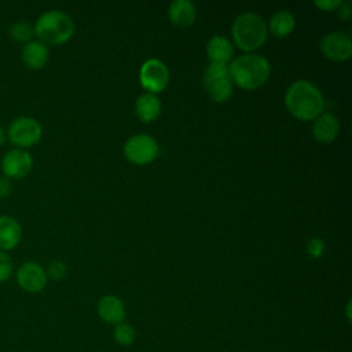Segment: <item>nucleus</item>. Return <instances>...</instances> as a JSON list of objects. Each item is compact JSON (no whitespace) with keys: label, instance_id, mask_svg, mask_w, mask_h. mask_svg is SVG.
<instances>
[{"label":"nucleus","instance_id":"obj_23","mask_svg":"<svg viewBox=\"0 0 352 352\" xmlns=\"http://www.w3.org/2000/svg\"><path fill=\"white\" fill-rule=\"evenodd\" d=\"M15 272L12 257L7 252L0 250V283L7 282Z\"/></svg>","mask_w":352,"mask_h":352},{"label":"nucleus","instance_id":"obj_22","mask_svg":"<svg viewBox=\"0 0 352 352\" xmlns=\"http://www.w3.org/2000/svg\"><path fill=\"white\" fill-rule=\"evenodd\" d=\"M67 265L62 260H52L45 268L47 278L52 280H63L67 276Z\"/></svg>","mask_w":352,"mask_h":352},{"label":"nucleus","instance_id":"obj_9","mask_svg":"<svg viewBox=\"0 0 352 352\" xmlns=\"http://www.w3.org/2000/svg\"><path fill=\"white\" fill-rule=\"evenodd\" d=\"M140 85L150 94H158L164 91L169 82V70L166 65L155 58L143 62L139 70Z\"/></svg>","mask_w":352,"mask_h":352},{"label":"nucleus","instance_id":"obj_29","mask_svg":"<svg viewBox=\"0 0 352 352\" xmlns=\"http://www.w3.org/2000/svg\"><path fill=\"white\" fill-rule=\"evenodd\" d=\"M349 309H351V301H348V304H346V316H348V320H351V314H349Z\"/></svg>","mask_w":352,"mask_h":352},{"label":"nucleus","instance_id":"obj_20","mask_svg":"<svg viewBox=\"0 0 352 352\" xmlns=\"http://www.w3.org/2000/svg\"><path fill=\"white\" fill-rule=\"evenodd\" d=\"M8 37L18 44H26L34 37V28L26 19H18L12 22L8 28Z\"/></svg>","mask_w":352,"mask_h":352},{"label":"nucleus","instance_id":"obj_16","mask_svg":"<svg viewBox=\"0 0 352 352\" xmlns=\"http://www.w3.org/2000/svg\"><path fill=\"white\" fill-rule=\"evenodd\" d=\"M170 22L180 28L191 26L197 18V8L190 0H173L168 7Z\"/></svg>","mask_w":352,"mask_h":352},{"label":"nucleus","instance_id":"obj_11","mask_svg":"<svg viewBox=\"0 0 352 352\" xmlns=\"http://www.w3.org/2000/svg\"><path fill=\"white\" fill-rule=\"evenodd\" d=\"M319 48L327 59L334 62H342L349 59L352 55V40L346 33L341 30H334L326 33L320 38Z\"/></svg>","mask_w":352,"mask_h":352},{"label":"nucleus","instance_id":"obj_4","mask_svg":"<svg viewBox=\"0 0 352 352\" xmlns=\"http://www.w3.org/2000/svg\"><path fill=\"white\" fill-rule=\"evenodd\" d=\"M234 44L246 52L260 48L268 36L264 19L256 12H243L235 18L231 26Z\"/></svg>","mask_w":352,"mask_h":352},{"label":"nucleus","instance_id":"obj_6","mask_svg":"<svg viewBox=\"0 0 352 352\" xmlns=\"http://www.w3.org/2000/svg\"><path fill=\"white\" fill-rule=\"evenodd\" d=\"M202 82L206 94L216 103H224L232 95V81L227 65L209 63L204 70Z\"/></svg>","mask_w":352,"mask_h":352},{"label":"nucleus","instance_id":"obj_5","mask_svg":"<svg viewBox=\"0 0 352 352\" xmlns=\"http://www.w3.org/2000/svg\"><path fill=\"white\" fill-rule=\"evenodd\" d=\"M7 142L15 148L28 150L36 146L43 138V126L40 121L30 116H19L14 118L6 129Z\"/></svg>","mask_w":352,"mask_h":352},{"label":"nucleus","instance_id":"obj_26","mask_svg":"<svg viewBox=\"0 0 352 352\" xmlns=\"http://www.w3.org/2000/svg\"><path fill=\"white\" fill-rule=\"evenodd\" d=\"M342 0H315L314 4L323 11H336Z\"/></svg>","mask_w":352,"mask_h":352},{"label":"nucleus","instance_id":"obj_13","mask_svg":"<svg viewBox=\"0 0 352 352\" xmlns=\"http://www.w3.org/2000/svg\"><path fill=\"white\" fill-rule=\"evenodd\" d=\"M22 239L21 223L10 214H0V250L10 252L15 249Z\"/></svg>","mask_w":352,"mask_h":352},{"label":"nucleus","instance_id":"obj_27","mask_svg":"<svg viewBox=\"0 0 352 352\" xmlns=\"http://www.w3.org/2000/svg\"><path fill=\"white\" fill-rule=\"evenodd\" d=\"M336 11L341 19H349L352 16V3L348 0H342Z\"/></svg>","mask_w":352,"mask_h":352},{"label":"nucleus","instance_id":"obj_18","mask_svg":"<svg viewBox=\"0 0 352 352\" xmlns=\"http://www.w3.org/2000/svg\"><path fill=\"white\" fill-rule=\"evenodd\" d=\"M234 54L231 41L224 36H213L206 44V56L210 63L228 65Z\"/></svg>","mask_w":352,"mask_h":352},{"label":"nucleus","instance_id":"obj_25","mask_svg":"<svg viewBox=\"0 0 352 352\" xmlns=\"http://www.w3.org/2000/svg\"><path fill=\"white\" fill-rule=\"evenodd\" d=\"M12 188H14L12 180H10L1 175L0 176V199L8 198L12 192Z\"/></svg>","mask_w":352,"mask_h":352},{"label":"nucleus","instance_id":"obj_15","mask_svg":"<svg viewBox=\"0 0 352 352\" xmlns=\"http://www.w3.org/2000/svg\"><path fill=\"white\" fill-rule=\"evenodd\" d=\"M98 315L106 323L116 326L125 320L124 302L117 296L106 294L98 302Z\"/></svg>","mask_w":352,"mask_h":352},{"label":"nucleus","instance_id":"obj_14","mask_svg":"<svg viewBox=\"0 0 352 352\" xmlns=\"http://www.w3.org/2000/svg\"><path fill=\"white\" fill-rule=\"evenodd\" d=\"M340 133V121L333 113H322L312 122V135L320 143H331Z\"/></svg>","mask_w":352,"mask_h":352},{"label":"nucleus","instance_id":"obj_1","mask_svg":"<svg viewBox=\"0 0 352 352\" xmlns=\"http://www.w3.org/2000/svg\"><path fill=\"white\" fill-rule=\"evenodd\" d=\"M286 110L301 121H314L324 110L326 102L319 88L307 80H297L285 94Z\"/></svg>","mask_w":352,"mask_h":352},{"label":"nucleus","instance_id":"obj_7","mask_svg":"<svg viewBox=\"0 0 352 352\" xmlns=\"http://www.w3.org/2000/svg\"><path fill=\"white\" fill-rule=\"evenodd\" d=\"M160 153L157 140L146 133L131 136L124 144L125 158L135 165H147L153 162Z\"/></svg>","mask_w":352,"mask_h":352},{"label":"nucleus","instance_id":"obj_3","mask_svg":"<svg viewBox=\"0 0 352 352\" xmlns=\"http://www.w3.org/2000/svg\"><path fill=\"white\" fill-rule=\"evenodd\" d=\"M34 36L48 45H60L69 41L74 33L73 19L60 10H48L34 22Z\"/></svg>","mask_w":352,"mask_h":352},{"label":"nucleus","instance_id":"obj_24","mask_svg":"<svg viewBox=\"0 0 352 352\" xmlns=\"http://www.w3.org/2000/svg\"><path fill=\"white\" fill-rule=\"evenodd\" d=\"M323 252H324V242L322 238H318V236H314L308 241L307 243V254L311 257V258H319L323 256Z\"/></svg>","mask_w":352,"mask_h":352},{"label":"nucleus","instance_id":"obj_8","mask_svg":"<svg viewBox=\"0 0 352 352\" xmlns=\"http://www.w3.org/2000/svg\"><path fill=\"white\" fill-rule=\"evenodd\" d=\"M1 175L10 180H21L33 169V157L28 150L12 147L0 161Z\"/></svg>","mask_w":352,"mask_h":352},{"label":"nucleus","instance_id":"obj_10","mask_svg":"<svg viewBox=\"0 0 352 352\" xmlns=\"http://www.w3.org/2000/svg\"><path fill=\"white\" fill-rule=\"evenodd\" d=\"M18 286L30 294H37L43 292L47 286L48 278L45 268L37 261H23L14 272Z\"/></svg>","mask_w":352,"mask_h":352},{"label":"nucleus","instance_id":"obj_19","mask_svg":"<svg viewBox=\"0 0 352 352\" xmlns=\"http://www.w3.org/2000/svg\"><path fill=\"white\" fill-rule=\"evenodd\" d=\"M296 28V18L290 11L279 10L270 19V30L276 37L289 36Z\"/></svg>","mask_w":352,"mask_h":352},{"label":"nucleus","instance_id":"obj_28","mask_svg":"<svg viewBox=\"0 0 352 352\" xmlns=\"http://www.w3.org/2000/svg\"><path fill=\"white\" fill-rule=\"evenodd\" d=\"M6 142H7V132H6V129L0 125V147L4 146Z\"/></svg>","mask_w":352,"mask_h":352},{"label":"nucleus","instance_id":"obj_12","mask_svg":"<svg viewBox=\"0 0 352 352\" xmlns=\"http://www.w3.org/2000/svg\"><path fill=\"white\" fill-rule=\"evenodd\" d=\"M21 59L28 69L40 70L50 60V50L44 43L36 38L22 45Z\"/></svg>","mask_w":352,"mask_h":352},{"label":"nucleus","instance_id":"obj_17","mask_svg":"<svg viewBox=\"0 0 352 352\" xmlns=\"http://www.w3.org/2000/svg\"><path fill=\"white\" fill-rule=\"evenodd\" d=\"M162 104L155 94L144 92L135 100V113L142 122H151L161 114Z\"/></svg>","mask_w":352,"mask_h":352},{"label":"nucleus","instance_id":"obj_2","mask_svg":"<svg viewBox=\"0 0 352 352\" xmlns=\"http://www.w3.org/2000/svg\"><path fill=\"white\" fill-rule=\"evenodd\" d=\"M227 66L231 81L246 91H253L264 85L271 73L268 59L252 52L234 58Z\"/></svg>","mask_w":352,"mask_h":352},{"label":"nucleus","instance_id":"obj_21","mask_svg":"<svg viewBox=\"0 0 352 352\" xmlns=\"http://www.w3.org/2000/svg\"><path fill=\"white\" fill-rule=\"evenodd\" d=\"M113 337H114V341L118 345L128 346V345L133 344V341L136 338V331L129 323L121 322V323L116 324L114 331H113Z\"/></svg>","mask_w":352,"mask_h":352}]
</instances>
